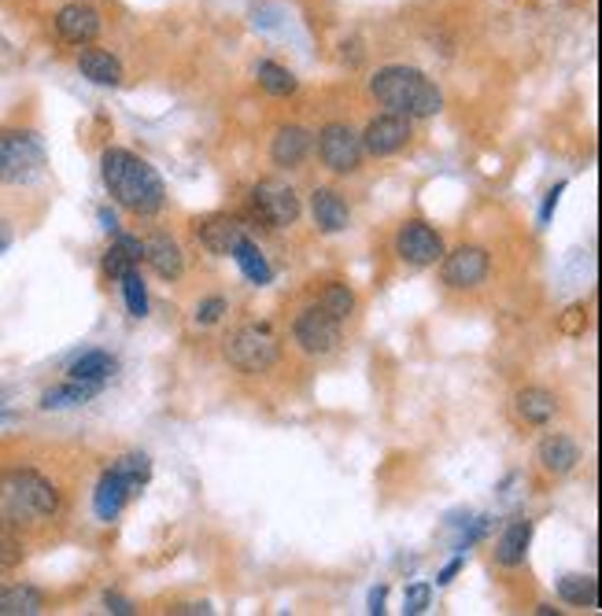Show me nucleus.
Segmentation results:
<instances>
[{"mask_svg":"<svg viewBox=\"0 0 602 616\" xmlns=\"http://www.w3.org/2000/svg\"><path fill=\"white\" fill-rule=\"evenodd\" d=\"M23 558H26L23 539L0 528V572H15L19 565H23Z\"/></svg>","mask_w":602,"mask_h":616,"instance_id":"obj_30","label":"nucleus"},{"mask_svg":"<svg viewBox=\"0 0 602 616\" xmlns=\"http://www.w3.org/2000/svg\"><path fill=\"white\" fill-rule=\"evenodd\" d=\"M396 255L410 267H437L443 259V237L426 221L410 218L396 229Z\"/></svg>","mask_w":602,"mask_h":616,"instance_id":"obj_11","label":"nucleus"},{"mask_svg":"<svg viewBox=\"0 0 602 616\" xmlns=\"http://www.w3.org/2000/svg\"><path fill=\"white\" fill-rule=\"evenodd\" d=\"M311 215H314V226L322 233H344L352 226V207H347V199L336 193V188H314Z\"/></svg>","mask_w":602,"mask_h":616,"instance_id":"obj_17","label":"nucleus"},{"mask_svg":"<svg viewBox=\"0 0 602 616\" xmlns=\"http://www.w3.org/2000/svg\"><path fill=\"white\" fill-rule=\"evenodd\" d=\"M104 609L115 613V616H133V613H137V609H133V602H130V598H122L119 591H108V594H104Z\"/></svg>","mask_w":602,"mask_h":616,"instance_id":"obj_37","label":"nucleus"},{"mask_svg":"<svg viewBox=\"0 0 602 616\" xmlns=\"http://www.w3.org/2000/svg\"><path fill=\"white\" fill-rule=\"evenodd\" d=\"M45 609V594L30 583H15V587H4V598H0V616H37Z\"/></svg>","mask_w":602,"mask_h":616,"instance_id":"obj_25","label":"nucleus"},{"mask_svg":"<svg viewBox=\"0 0 602 616\" xmlns=\"http://www.w3.org/2000/svg\"><path fill=\"white\" fill-rule=\"evenodd\" d=\"M100 391H104L100 385H82V380L67 377V385H52V388L41 391L37 407L41 410H74V407H86V402H93Z\"/></svg>","mask_w":602,"mask_h":616,"instance_id":"obj_23","label":"nucleus"},{"mask_svg":"<svg viewBox=\"0 0 602 616\" xmlns=\"http://www.w3.org/2000/svg\"><path fill=\"white\" fill-rule=\"evenodd\" d=\"M566 193V182H558L555 188H547V196H544V207H540V226H551V218H555V210H558V199H562Z\"/></svg>","mask_w":602,"mask_h":616,"instance_id":"obj_36","label":"nucleus"},{"mask_svg":"<svg viewBox=\"0 0 602 616\" xmlns=\"http://www.w3.org/2000/svg\"><path fill=\"white\" fill-rule=\"evenodd\" d=\"M514 410H517V418H522L525 424H536V429H544V424L555 421L558 399H555V391L533 385V388H522L514 396Z\"/></svg>","mask_w":602,"mask_h":616,"instance_id":"obj_22","label":"nucleus"},{"mask_svg":"<svg viewBox=\"0 0 602 616\" xmlns=\"http://www.w3.org/2000/svg\"><path fill=\"white\" fill-rule=\"evenodd\" d=\"M229 306H226V300H222V295H211V300H204L196 306V314H193V322L200 325V328H211V325H218L222 322V314H226Z\"/></svg>","mask_w":602,"mask_h":616,"instance_id":"obj_32","label":"nucleus"},{"mask_svg":"<svg viewBox=\"0 0 602 616\" xmlns=\"http://www.w3.org/2000/svg\"><path fill=\"white\" fill-rule=\"evenodd\" d=\"M278 358H281V339L267 322H248L226 336V363L237 374H248V377L270 374L278 366Z\"/></svg>","mask_w":602,"mask_h":616,"instance_id":"obj_5","label":"nucleus"},{"mask_svg":"<svg viewBox=\"0 0 602 616\" xmlns=\"http://www.w3.org/2000/svg\"><path fill=\"white\" fill-rule=\"evenodd\" d=\"M462 565H466V554H455V561H448V565H443V572H440V576H437V583H440V587H448V583L455 580L459 572H462Z\"/></svg>","mask_w":602,"mask_h":616,"instance_id":"obj_38","label":"nucleus"},{"mask_svg":"<svg viewBox=\"0 0 602 616\" xmlns=\"http://www.w3.org/2000/svg\"><path fill=\"white\" fill-rule=\"evenodd\" d=\"M115 248L126 251V259L130 262H144V240L141 237H130V233H115Z\"/></svg>","mask_w":602,"mask_h":616,"instance_id":"obj_35","label":"nucleus"},{"mask_svg":"<svg viewBox=\"0 0 602 616\" xmlns=\"http://www.w3.org/2000/svg\"><path fill=\"white\" fill-rule=\"evenodd\" d=\"M429 602H432V583H426V580L410 583V587L404 591V613L407 616H421L429 609Z\"/></svg>","mask_w":602,"mask_h":616,"instance_id":"obj_31","label":"nucleus"},{"mask_svg":"<svg viewBox=\"0 0 602 616\" xmlns=\"http://www.w3.org/2000/svg\"><path fill=\"white\" fill-rule=\"evenodd\" d=\"M97 218H100V229H104V233H111V237H115V233H119V215H115L111 207H100V210H97Z\"/></svg>","mask_w":602,"mask_h":616,"instance_id":"obj_40","label":"nucleus"},{"mask_svg":"<svg viewBox=\"0 0 602 616\" xmlns=\"http://www.w3.org/2000/svg\"><path fill=\"white\" fill-rule=\"evenodd\" d=\"M341 325L330 311H322L319 303L303 306L300 314H295L292 322V339L300 344L303 355H330L341 344Z\"/></svg>","mask_w":602,"mask_h":616,"instance_id":"obj_7","label":"nucleus"},{"mask_svg":"<svg viewBox=\"0 0 602 616\" xmlns=\"http://www.w3.org/2000/svg\"><path fill=\"white\" fill-rule=\"evenodd\" d=\"M319 159L333 174H355L363 166V144L347 122H330L319 130Z\"/></svg>","mask_w":602,"mask_h":616,"instance_id":"obj_8","label":"nucleus"},{"mask_svg":"<svg viewBox=\"0 0 602 616\" xmlns=\"http://www.w3.org/2000/svg\"><path fill=\"white\" fill-rule=\"evenodd\" d=\"M536 462H540L551 476H569L580 465V447H577V440H569V435L555 432V435H547V440L540 443V451H536Z\"/></svg>","mask_w":602,"mask_h":616,"instance_id":"obj_21","label":"nucleus"},{"mask_svg":"<svg viewBox=\"0 0 602 616\" xmlns=\"http://www.w3.org/2000/svg\"><path fill=\"white\" fill-rule=\"evenodd\" d=\"M251 210H256V218L262 221V226L289 229V226H295V221H300L303 204H300V196H295L292 185H284V182H259L256 188H251Z\"/></svg>","mask_w":602,"mask_h":616,"instance_id":"obj_6","label":"nucleus"},{"mask_svg":"<svg viewBox=\"0 0 602 616\" xmlns=\"http://www.w3.org/2000/svg\"><path fill=\"white\" fill-rule=\"evenodd\" d=\"M369 97L388 111L407 115V119H432L443 108V93L437 89V82L426 71L404 67V63L377 71L369 78Z\"/></svg>","mask_w":602,"mask_h":616,"instance_id":"obj_3","label":"nucleus"},{"mask_svg":"<svg viewBox=\"0 0 602 616\" xmlns=\"http://www.w3.org/2000/svg\"><path fill=\"white\" fill-rule=\"evenodd\" d=\"M410 119L407 115H396V111H385L377 115V119L366 122V130L358 133V144H363V155H374V159H385V155H396L404 152L410 144Z\"/></svg>","mask_w":602,"mask_h":616,"instance_id":"obj_9","label":"nucleus"},{"mask_svg":"<svg viewBox=\"0 0 602 616\" xmlns=\"http://www.w3.org/2000/svg\"><path fill=\"white\" fill-rule=\"evenodd\" d=\"M78 74L93 85H104V89L122 85V63H119V56H111L108 48H93V45L82 48L78 52Z\"/></svg>","mask_w":602,"mask_h":616,"instance_id":"obj_20","label":"nucleus"},{"mask_svg":"<svg viewBox=\"0 0 602 616\" xmlns=\"http://www.w3.org/2000/svg\"><path fill=\"white\" fill-rule=\"evenodd\" d=\"M4 587H8V583H0V598H4Z\"/></svg>","mask_w":602,"mask_h":616,"instance_id":"obj_45","label":"nucleus"},{"mask_svg":"<svg viewBox=\"0 0 602 616\" xmlns=\"http://www.w3.org/2000/svg\"><path fill=\"white\" fill-rule=\"evenodd\" d=\"M119 284H122V300H126V311H130V317H137V322L148 317V284L141 278V270H137V267L126 270L119 278Z\"/></svg>","mask_w":602,"mask_h":616,"instance_id":"obj_28","label":"nucleus"},{"mask_svg":"<svg viewBox=\"0 0 602 616\" xmlns=\"http://www.w3.org/2000/svg\"><path fill=\"white\" fill-rule=\"evenodd\" d=\"M536 613H540V616H558L555 605H536Z\"/></svg>","mask_w":602,"mask_h":616,"instance_id":"obj_43","label":"nucleus"},{"mask_svg":"<svg viewBox=\"0 0 602 616\" xmlns=\"http://www.w3.org/2000/svg\"><path fill=\"white\" fill-rule=\"evenodd\" d=\"M60 509L63 491L34 465H8L0 473V520H4V532L56 520Z\"/></svg>","mask_w":602,"mask_h":616,"instance_id":"obj_2","label":"nucleus"},{"mask_svg":"<svg viewBox=\"0 0 602 616\" xmlns=\"http://www.w3.org/2000/svg\"><path fill=\"white\" fill-rule=\"evenodd\" d=\"M115 374H119V358H115L111 350H100V347L82 350V355L67 366L71 380H82V385H100V388L108 385Z\"/></svg>","mask_w":602,"mask_h":616,"instance_id":"obj_19","label":"nucleus"},{"mask_svg":"<svg viewBox=\"0 0 602 616\" xmlns=\"http://www.w3.org/2000/svg\"><path fill=\"white\" fill-rule=\"evenodd\" d=\"M385 602H388V587L381 583V587L369 591V602H366L369 609H366V613H369V616H381V613H385Z\"/></svg>","mask_w":602,"mask_h":616,"instance_id":"obj_39","label":"nucleus"},{"mask_svg":"<svg viewBox=\"0 0 602 616\" xmlns=\"http://www.w3.org/2000/svg\"><path fill=\"white\" fill-rule=\"evenodd\" d=\"M137 491H141V487H137L133 480H126L122 473H115L108 465L97 480V491H93V514H97V520H104V525H111V520H119L126 502H130Z\"/></svg>","mask_w":602,"mask_h":616,"instance_id":"obj_13","label":"nucleus"},{"mask_svg":"<svg viewBox=\"0 0 602 616\" xmlns=\"http://www.w3.org/2000/svg\"><path fill=\"white\" fill-rule=\"evenodd\" d=\"M240 237H245V226H240V218H234V215L196 218V240L204 244L211 255H229Z\"/></svg>","mask_w":602,"mask_h":616,"instance_id":"obj_15","label":"nucleus"},{"mask_svg":"<svg viewBox=\"0 0 602 616\" xmlns=\"http://www.w3.org/2000/svg\"><path fill=\"white\" fill-rule=\"evenodd\" d=\"M322 311H330L336 322H347V317L355 314V292L347 289L344 281H330L322 289V300H319Z\"/></svg>","mask_w":602,"mask_h":616,"instance_id":"obj_29","label":"nucleus"},{"mask_svg":"<svg viewBox=\"0 0 602 616\" xmlns=\"http://www.w3.org/2000/svg\"><path fill=\"white\" fill-rule=\"evenodd\" d=\"M558 328H562L566 336H580L588 328V311H584V303H573L569 311L558 317Z\"/></svg>","mask_w":602,"mask_h":616,"instance_id":"obj_33","label":"nucleus"},{"mask_svg":"<svg viewBox=\"0 0 602 616\" xmlns=\"http://www.w3.org/2000/svg\"><path fill=\"white\" fill-rule=\"evenodd\" d=\"M52 26H56V37L63 41V45L86 48V45H93V41L100 37L104 15L89 4V0H74V4L60 8L56 19H52Z\"/></svg>","mask_w":602,"mask_h":616,"instance_id":"obj_12","label":"nucleus"},{"mask_svg":"<svg viewBox=\"0 0 602 616\" xmlns=\"http://www.w3.org/2000/svg\"><path fill=\"white\" fill-rule=\"evenodd\" d=\"M100 177L115 204L137 218L160 215L166 204V185L160 170L148 163V159L126 152V148H108L100 155Z\"/></svg>","mask_w":602,"mask_h":616,"instance_id":"obj_1","label":"nucleus"},{"mask_svg":"<svg viewBox=\"0 0 602 616\" xmlns=\"http://www.w3.org/2000/svg\"><path fill=\"white\" fill-rule=\"evenodd\" d=\"M311 148H314V133L308 126H300V122L278 126L270 137V163L281 170H292L311 155Z\"/></svg>","mask_w":602,"mask_h":616,"instance_id":"obj_14","label":"nucleus"},{"mask_svg":"<svg viewBox=\"0 0 602 616\" xmlns=\"http://www.w3.org/2000/svg\"><path fill=\"white\" fill-rule=\"evenodd\" d=\"M256 78L262 89L270 93V97H292L295 89H300V78L289 71V67H281V63H273V60H262L259 67H256Z\"/></svg>","mask_w":602,"mask_h":616,"instance_id":"obj_27","label":"nucleus"},{"mask_svg":"<svg viewBox=\"0 0 602 616\" xmlns=\"http://www.w3.org/2000/svg\"><path fill=\"white\" fill-rule=\"evenodd\" d=\"M133 267H137V262L126 259V251H122V248H115V244H111L108 251H104V273H108L111 281H119L122 273H126V270H133Z\"/></svg>","mask_w":602,"mask_h":616,"instance_id":"obj_34","label":"nucleus"},{"mask_svg":"<svg viewBox=\"0 0 602 616\" xmlns=\"http://www.w3.org/2000/svg\"><path fill=\"white\" fill-rule=\"evenodd\" d=\"M533 543V520L529 517H514L510 525L503 528V536L495 539V561L503 569H522L525 558H529Z\"/></svg>","mask_w":602,"mask_h":616,"instance_id":"obj_16","label":"nucleus"},{"mask_svg":"<svg viewBox=\"0 0 602 616\" xmlns=\"http://www.w3.org/2000/svg\"><path fill=\"white\" fill-rule=\"evenodd\" d=\"M144 262L160 273L163 281H178L185 270V255L178 248V240L171 233H155V237L144 240Z\"/></svg>","mask_w":602,"mask_h":616,"instance_id":"obj_18","label":"nucleus"},{"mask_svg":"<svg viewBox=\"0 0 602 616\" xmlns=\"http://www.w3.org/2000/svg\"><path fill=\"white\" fill-rule=\"evenodd\" d=\"M440 262H443V284L459 292L477 289V284L488 281V270H492V255L477 248V244H462L451 255L443 251Z\"/></svg>","mask_w":602,"mask_h":616,"instance_id":"obj_10","label":"nucleus"},{"mask_svg":"<svg viewBox=\"0 0 602 616\" xmlns=\"http://www.w3.org/2000/svg\"><path fill=\"white\" fill-rule=\"evenodd\" d=\"M174 613H189V616H193V613H204V616H211V613H215V609H211L207 602H189V605H178Z\"/></svg>","mask_w":602,"mask_h":616,"instance_id":"obj_42","label":"nucleus"},{"mask_svg":"<svg viewBox=\"0 0 602 616\" xmlns=\"http://www.w3.org/2000/svg\"><path fill=\"white\" fill-rule=\"evenodd\" d=\"M558 598L566 605H599V580L595 576H580V572H569V576L558 580Z\"/></svg>","mask_w":602,"mask_h":616,"instance_id":"obj_26","label":"nucleus"},{"mask_svg":"<svg viewBox=\"0 0 602 616\" xmlns=\"http://www.w3.org/2000/svg\"><path fill=\"white\" fill-rule=\"evenodd\" d=\"M229 255H234V262H237L240 273H245V278H248L251 284H259V289H267V284L273 281V267L267 262V255L259 251V244H256V240L240 237Z\"/></svg>","mask_w":602,"mask_h":616,"instance_id":"obj_24","label":"nucleus"},{"mask_svg":"<svg viewBox=\"0 0 602 616\" xmlns=\"http://www.w3.org/2000/svg\"><path fill=\"white\" fill-rule=\"evenodd\" d=\"M12 244H15V229H12V221L0 218V255L12 251Z\"/></svg>","mask_w":602,"mask_h":616,"instance_id":"obj_41","label":"nucleus"},{"mask_svg":"<svg viewBox=\"0 0 602 616\" xmlns=\"http://www.w3.org/2000/svg\"><path fill=\"white\" fill-rule=\"evenodd\" d=\"M12 421H15L12 410H0V424H12Z\"/></svg>","mask_w":602,"mask_h":616,"instance_id":"obj_44","label":"nucleus"},{"mask_svg":"<svg viewBox=\"0 0 602 616\" xmlns=\"http://www.w3.org/2000/svg\"><path fill=\"white\" fill-rule=\"evenodd\" d=\"M49 166L45 141L26 126H4L0 130V185H34Z\"/></svg>","mask_w":602,"mask_h":616,"instance_id":"obj_4","label":"nucleus"}]
</instances>
